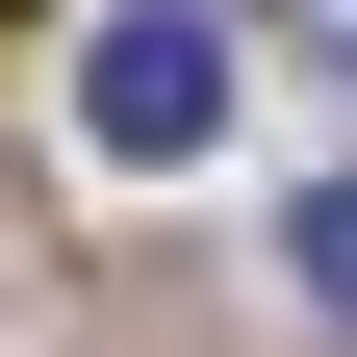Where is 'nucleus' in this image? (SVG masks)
Masks as SVG:
<instances>
[{
    "mask_svg": "<svg viewBox=\"0 0 357 357\" xmlns=\"http://www.w3.org/2000/svg\"><path fill=\"white\" fill-rule=\"evenodd\" d=\"M77 128H102L128 178H153V153H204V128H230V26H204V0H102V52H77Z\"/></svg>",
    "mask_w": 357,
    "mask_h": 357,
    "instance_id": "nucleus-1",
    "label": "nucleus"
},
{
    "mask_svg": "<svg viewBox=\"0 0 357 357\" xmlns=\"http://www.w3.org/2000/svg\"><path fill=\"white\" fill-rule=\"evenodd\" d=\"M281 281H306V306L357 332V178H306V230H281Z\"/></svg>",
    "mask_w": 357,
    "mask_h": 357,
    "instance_id": "nucleus-2",
    "label": "nucleus"
},
{
    "mask_svg": "<svg viewBox=\"0 0 357 357\" xmlns=\"http://www.w3.org/2000/svg\"><path fill=\"white\" fill-rule=\"evenodd\" d=\"M281 26H306V52H357V0H281Z\"/></svg>",
    "mask_w": 357,
    "mask_h": 357,
    "instance_id": "nucleus-3",
    "label": "nucleus"
}]
</instances>
